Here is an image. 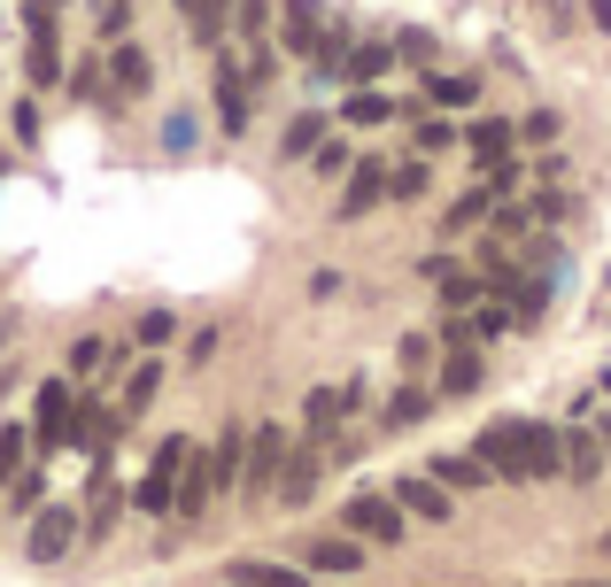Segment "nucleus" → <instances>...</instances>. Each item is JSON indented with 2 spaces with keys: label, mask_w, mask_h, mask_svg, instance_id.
<instances>
[{
  "label": "nucleus",
  "mask_w": 611,
  "mask_h": 587,
  "mask_svg": "<svg viewBox=\"0 0 611 587\" xmlns=\"http://www.w3.org/2000/svg\"><path fill=\"white\" fill-rule=\"evenodd\" d=\"M472 456L495 471V487H542L565 471V434L542 418H495V426H480Z\"/></svg>",
  "instance_id": "1"
},
{
  "label": "nucleus",
  "mask_w": 611,
  "mask_h": 587,
  "mask_svg": "<svg viewBox=\"0 0 611 587\" xmlns=\"http://www.w3.org/2000/svg\"><path fill=\"white\" fill-rule=\"evenodd\" d=\"M341 534H356L364 549H403L411 541V518L395 495H348L341 503Z\"/></svg>",
  "instance_id": "2"
},
{
  "label": "nucleus",
  "mask_w": 611,
  "mask_h": 587,
  "mask_svg": "<svg viewBox=\"0 0 611 587\" xmlns=\"http://www.w3.org/2000/svg\"><path fill=\"white\" fill-rule=\"evenodd\" d=\"M287 426H256V440H248V464H240V495L248 503H272L279 495V471H287Z\"/></svg>",
  "instance_id": "3"
},
{
  "label": "nucleus",
  "mask_w": 611,
  "mask_h": 587,
  "mask_svg": "<svg viewBox=\"0 0 611 587\" xmlns=\"http://www.w3.org/2000/svg\"><path fill=\"white\" fill-rule=\"evenodd\" d=\"M186 456H194V440H162V448H155L148 479L132 487V510H148V518L178 510V471H186Z\"/></svg>",
  "instance_id": "4"
},
{
  "label": "nucleus",
  "mask_w": 611,
  "mask_h": 587,
  "mask_svg": "<svg viewBox=\"0 0 611 587\" xmlns=\"http://www.w3.org/2000/svg\"><path fill=\"white\" fill-rule=\"evenodd\" d=\"M78 534H86V526H78V510H70V503H55V510H31V534H23V549H31L39 565H62V557L78 549Z\"/></svg>",
  "instance_id": "5"
},
{
  "label": "nucleus",
  "mask_w": 611,
  "mask_h": 587,
  "mask_svg": "<svg viewBox=\"0 0 611 587\" xmlns=\"http://www.w3.org/2000/svg\"><path fill=\"white\" fill-rule=\"evenodd\" d=\"M387 186H395V170H387V162H356V170H348V186H341V201H333V217H341V225L372 217V209L387 201Z\"/></svg>",
  "instance_id": "6"
},
{
  "label": "nucleus",
  "mask_w": 611,
  "mask_h": 587,
  "mask_svg": "<svg viewBox=\"0 0 611 587\" xmlns=\"http://www.w3.org/2000/svg\"><path fill=\"white\" fill-rule=\"evenodd\" d=\"M395 503H403V518H434V526H450V510H457V495L434 479V471H403L395 487H387Z\"/></svg>",
  "instance_id": "7"
},
{
  "label": "nucleus",
  "mask_w": 611,
  "mask_h": 587,
  "mask_svg": "<svg viewBox=\"0 0 611 587\" xmlns=\"http://www.w3.org/2000/svg\"><path fill=\"white\" fill-rule=\"evenodd\" d=\"M217 125H225L233 140L256 125V101H248V70H240L233 54H217Z\"/></svg>",
  "instance_id": "8"
},
{
  "label": "nucleus",
  "mask_w": 611,
  "mask_h": 587,
  "mask_svg": "<svg viewBox=\"0 0 611 587\" xmlns=\"http://www.w3.org/2000/svg\"><path fill=\"white\" fill-rule=\"evenodd\" d=\"M317 487H325V448H295L287 456V471H279V510H309L317 503Z\"/></svg>",
  "instance_id": "9"
},
{
  "label": "nucleus",
  "mask_w": 611,
  "mask_h": 587,
  "mask_svg": "<svg viewBox=\"0 0 611 587\" xmlns=\"http://www.w3.org/2000/svg\"><path fill=\"white\" fill-rule=\"evenodd\" d=\"M295 565L303 573H364V541L356 534H309L295 549Z\"/></svg>",
  "instance_id": "10"
},
{
  "label": "nucleus",
  "mask_w": 611,
  "mask_h": 587,
  "mask_svg": "<svg viewBox=\"0 0 611 587\" xmlns=\"http://www.w3.org/2000/svg\"><path fill=\"white\" fill-rule=\"evenodd\" d=\"M78 418H86V410L70 402V387H62V379H47V387H39V448L78 440Z\"/></svg>",
  "instance_id": "11"
},
{
  "label": "nucleus",
  "mask_w": 611,
  "mask_h": 587,
  "mask_svg": "<svg viewBox=\"0 0 611 587\" xmlns=\"http://www.w3.org/2000/svg\"><path fill=\"white\" fill-rule=\"evenodd\" d=\"M240 464H248V426L233 418L209 448V495H240Z\"/></svg>",
  "instance_id": "12"
},
{
  "label": "nucleus",
  "mask_w": 611,
  "mask_h": 587,
  "mask_svg": "<svg viewBox=\"0 0 611 587\" xmlns=\"http://www.w3.org/2000/svg\"><path fill=\"white\" fill-rule=\"evenodd\" d=\"M348 402H356V387H309V402H303V426H309V440H317V448H325V440L341 434Z\"/></svg>",
  "instance_id": "13"
},
{
  "label": "nucleus",
  "mask_w": 611,
  "mask_h": 587,
  "mask_svg": "<svg viewBox=\"0 0 611 587\" xmlns=\"http://www.w3.org/2000/svg\"><path fill=\"white\" fill-rule=\"evenodd\" d=\"M434 410H442V395H434V387H403V395H387V410H380V434H418Z\"/></svg>",
  "instance_id": "14"
},
{
  "label": "nucleus",
  "mask_w": 611,
  "mask_h": 587,
  "mask_svg": "<svg viewBox=\"0 0 611 587\" xmlns=\"http://www.w3.org/2000/svg\"><path fill=\"white\" fill-rule=\"evenodd\" d=\"M317 39H333L325 31V8L317 0H287V54L295 62H317Z\"/></svg>",
  "instance_id": "15"
},
{
  "label": "nucleus",
  "mask_w": 611,
  "mask_h": 587,
  "mask_svg": "<svg viewBox=\"0 0 611 587\" xmlns=\"http://www.w3.org/2000/svg\"><path fill=\"white\" fill-rule=\"evenodd\" d=\"M565 479L573 487H597L604 479V440L589 434V426H565Z\"/></svg>",
  "instance_id": "16"
},
{
  "label": "nucleus",
  "mask_w": 611,
  "mask_h": 587,
  "mask_svg": "<svg viewBox=\"0 0 611 587\" xmlns=\"http://www.w3.org/2000/svg\"><path fill=\"white\" fill-rule=\"evenodd\" d=\"M487 387V364H480V348H450V364H442V402H464V395H480Z\"/></svg>",
  "instance_id": "17"
},
{
  "label": "nucleus",
  "mask_w": 611,
  "mask_h": 587,
  "mask_svg": "<svg viewBox=\"0 0 611 587\" xmlns=\"http://www.w3.org/2000/svg\"><path fill=\"white\" fill-rule=\"evenodd\" d=\"M225 580L233 587H309V573L303 565H279V557H240Z\"/></svg>",
  "instance_id": "18"
},
{
  "label": "nucleus",
  "mask_w": 611,
  "mask_h": 587,
  "mask_svg": "<svg viewBox=\"0 0 611 587\" xmlns=\"http://www.w3.org/2000/svg\"><path fill=\"white\" fill-rule=\"evenodd\" d=\"M495 209H503V201H495L487 186H472V193H457V201H450V217H442V240H464V232H472V225H487Z\"/></svg>",
  "instance_id": "19"
},
{
  "label": "nucleus",
  "mask_w": 611,
  "mask_h": 587,
  "mask_svg": "<svg viewBox=\"0 0 611 587\" xmlns=\"http://www.w3.org/2000/svg\"><path fill=\"white\" fill-rule=\"evenodd\" d=\"M62 78V62H55V16H47V0L31 8V86H55Z\"/></svg>",
  "instance_id": "20"
},
{
  "label": "nucleus",
  "mask_w": 611,
  "mask_h": 587,
  "mask_svg": "<svg viewBox=\"0 0 611 587\" xmlns=\"http://www.w3.org/2000/svg\"><path fill=\"white\" fill-rule=\"evenodd\" d=\"M464 140H472V155H480V162H503V155H511V140H519V125H511V117H472V125H464Z\"/></svg>",
  "instance_id": "21"
},
{
  "label": "nucleus",
  "mask_w": 611,
  "mask_h": 587,
  "mask_svg": "<svg viewBox=\"0 0 611 587\" xmlns=\"http://www.w3.org/2000/svg\"><path fill=\"white\" fill-rule=\"evenodd\" d=\"M325 125H333V117H317V109H303V117H295L287 132H279V162H309V155L325 147Z\"/></svg>",
  "instance_id": "22"
},
{
  "label": "nucleus",
  "mask_w": 611,
  "mask_h": 587,
  "mask_svg": "<svg viewBox=\"0 0 611 587\" xmlns=\"http://www.w3.org/2000/svg\"><path fill=\"white\" fill-rule=\"evenodd\" d=\"M387 62H395V54H387V39H356V47L341 54V78H348V86H372Z\"/></svg>",
  "instance_id": "23"
},
{
  "label": "nucleus",
  "mask_w": 611,
  "mask_h": 587,
  "mask_svg": "<svg viewBox=\"0 0 611 587\" xmlns=\"http://www.w3.org/2000/svg\"><path fill=\"white\" fill-rule=\"evenodd\" d=\"M341 125H356V132H372V125H395V101H387V93H372V86H356V93L341 101Z\"/></svg>",
  "instance_id": "24"
},
{
  "label": "nucleus",
  "mask_w": 611,
  "mask_h": 587,
  "mask_svg": "<svg viewBox=\"0 0 611 587\" xmlns=\"http://www.w3.org/2000/svg\"><path fill=\"white\" fill-rule=\"evenodd\" d=\"M434 479H442V487H457V495H480V487H495V471H487L480 456H442V464H434Z\"/></svg>",
  "instance_id": "25"
},
{
  "label": "nucleus",
  "mask_w": 611,
  "mask_h": 587,
  "mask_svg": "<svg viewBox=\"0 0 611 587\" xmlns=\"http://www.w3.org/2000/svg\"><path fill=\"white\" fill-rule=\"evenodd\" d=\"M155 395H162V364H155V356H132V379H125V418H140Z\"/></svg>",
  "instance_id": "26"
},
{
  "label": "nucleus",
  "mask_w": 611,
  "mask_h": 587,
  "mask_svg": "<svg viewBox=\"0 0 611 587\" xmlns=\"http://www.w3.org/2000/svg\"><path fill=\"white\" fill-rule=\"evenodd\" d=\"M434 193V162L426 155H411L403 170H395V186H387V201H426Z\"/></svg>",
  "instance_id": "27"
},
{
  "label": "nucleus",
  "mask_w": 611,
  "mask_h": 587,
  "mask_svg": "<svg viewBox=\"0 0 611 587\" xmlns=\"http://www.w3.org/2000/svg\"><path fill=\"white\" fill-rule=\"evenodd\" d=\"M426 93H434L442 109H472V101H480V78H464V70L442 78V70H434V78H426Z\"/></svg>",
  "instance_id": "28"
},
{
  "label": "nucleus",
  "mask_w": 611,
  "mask_h": 587,
  "mask_svg": "<svg viewBox=\"0 0 611 587\" xmlns=\"http://www.w3.org/2000/svg\"><path fill=\"white\" fill-rule=\"evenodd\" d=\"M480 186H487L495 201H511V193L526 186V162H519V155H503V162H480Z\"/></svg>",
  "instance_id": "29"
},
{
  "label": "nucleus",
  "mask_w": 611,
  "mask_h": 587,
  "mask_svg": "<svg viewBox=\"0 0 611 587\" xmlns=\"http://www.w3.org/2000/svg\"><path fill=\"white\" fill-rule=\"evenodd\" d=\"M178 8H186V23H194V39H209V47L225 39V0H178Z\"/></svg>",
  "instance_id": "30"
},
{
  "label": "nucleus",
  "mask_w": 611,
  "mask_h": 587,
  "mask_svg": "<svg viewBox=\"0 0 611 587\" xmlns=\"http://www.w3.org/2000/svg\"><path fill=\"white\" fill-rule=\"evenodd\" d=\"M457 140H464V125H450V117H426V125H418V155H426V162L450 155Z\"/></svg>",
  "instance_id": "31"
},
{
  "label": "nucleus",
  "mask_w": 611,
  "mask_h": 587,
  "mask_svg": "<svg viewBox=\"0 0 611 587\" xmlns=\"http://www.w3.org/2000/svg\"><path fill=\"white\" fill-rule=\"evenodd\" d=\"M101 364H109V340H101V332H86V340L70 348V379H93Z\"/></svg>",
  "instance_id": "32"
},
{
  "label": "nucleus",
  "mask_w": 611,
  "mask_h": 587,
  "mask_svg": "<svg viewBox=\"0 0 611 587\" xmlns=\"http://www.w3.org/2000/svg\"><path fill=\"white\" fill-rule=\"evenodd\" d=\"M117 86L125 93H148V54L140 47H117Z\"/></svg>",
  "instance_id": "33"
},
{
  "label": "nucleus",
  "mask_w": 611,
  "mask_h": 587,
  "mask_svg": "<svg viewBox=\"0 0 611 587\" xmlns=\"http://www.w3.org/2000/svg\"><path fill=\"white\" fill-rule=\"evenodd\" d=\"M558 132H565V125H558L550 109H526V125H519V140L526 147H558Z\"/></svg>",
  "instance_id": "34"
},
{
  "label": "nucleus",
  "mask_w": 611,
  "mask_h": 587,
  "mask_svg": "<svg viewBox=\"0 0 611 587\" xmlns=\"http://www.w3.org/2000/svg\"><path fill=\"white\" fill-rule=\"evenodd\" d=\"M240 70H248V86H256V93H264V86H272V78H279V54H272V47H264V39H256V47H248V62H240Z\"/></svg>",
  "instance_id": "35"
},
{
  "label": "nucleus",
  "mask_w": 611,
  "mask_h": 587,
  "mask_svg": "<svg viewBox=\"0 0 611 587\" xmlns=\"http://www.w3.org/2000/svg\"><path fill=\"white\" fill-rule=\"evenodd\" d=\"M395 356H403V371H411V379H418V371H434V340H426V332H403V348H395Z\"/></svg>",
  "instance_id": "36"
},
{
  "label": "nucleus",
  "mask_w": 611,
  "mask_h": 587,
  "mask_svg": "<svg viewBox=\"0 0 611 587\" xmlns=\"http://www.w3.org/2000/svg\"><path fill=\"white\" fill-rule=\"evenodd\" d=\"M341 170H356V162H348V147H341V140H325L317 155H309V178H341Z\"/></svg>",
  "instance_id": "37"
},
{
  "label": "nucleus",
  "mask_w": 611,
  "mask_h": 587,
  "mask_svg": "<svg viewBox=\"0 0 611 587\" xmlns=\"http://www.w3.org/2000/svg\"><path fill=\"white\" fill-rule=\"evenodd\" d=\"M170 325H178L170 309H140V325H132V332H140V348H155V340H170Z\"/></svg>",
  "instance_id": "38"
},
{
  "label": "nucleus",
  "mask_w": 611,
  "mask_h": 587,
  "mask_svg": "<svg viewBox=\"0 0 611 587\" xmlns=\"http://www.w3.org/2000/svg\"><path fill=\"white\" fill-rule=\"evenodd\" d=\"M31 440H39V434H23V426H0V471H8V464H23V456H31Z\"/></svg>",
  "instance_id": "39"
},
{
  "label": "nucleus",
  "mask_w": 611,
  "mask_h": 587,
  "mask_svg": "<svg viewBox=\"0 0 611 587\" xmlns=\"http://www.w3.org/2000/svg\"><path fill=\"white\" fill-rule=\"evenodd\" d=\"M201 140V125H194V109H170V125H162V147H186Z\"/></svg>",
  "instance_id": "40"
},
{
  "label": "nucleus",
  "mask_w": 611,
  "mask_h": 587,
  "mask_svg": "<svg viewBox=\"0 0 611 587\" xmlns=\"http://www.w3.org/2000/svg\"><path fill=\"white\" fill-rule=\"evenodd\" d=\"M39 487H47L39 471H16V487H8V503H16V510H39Z\"/></svg>",
  "instance_id": "41"
},
{
  "label": "nucleus",
  "mask_w": 611,
  "mask_h": 587,
  "mask_svg": "<svg viewBox=\"0 0 611 587\" xmlns=\"http://www.w3.org/2000/svg\"><path fill=\"white\" fill-rule=\"evenodd\" d=\"M264 23H272V0H240V31H248V47L264 39Z\"/></svg>",
  "instance_id": "42"
},
{
  "label": "nucleus",
  "mask_w": 611,
  "mask_h": 587,
  "mask_svg": "<svg viewBox=\"0 0 611 587\" xmlns=\"http://www.w3.org/2000/svg\"><path fill=\"white\" fill-rule=\"evenodd\" d=\"M589 16H597V23H604V31H611V0H589Z\"/></svg>",
  "instance_id": "43"
},
{
  "label": "nucleus",
  "mask_w": 611,
  "mask_h": 587,
  "mask_svg": "<svg viewBox=\"0 0 611 587\" xmlns=\"http://www.w3.org/2000/svg\"><path fill=\"white\" fill-rule=\"evenodd\" d=\"M597 440H604V456H611V410H604V426H597Z\"/></svg>",
  "instance_id": "44"
},
{
  "label": "nucleus",
  "mask_w": 611,
  "mask_h": 587,
  "mask_svg": "<svg viewBox=\"0 0 611 587\" xmlns=\"http://www.w3.org/2000/svg\"><path fill=\"white\" fill-rule=\"evenodd\" d=\"M597 549H604V557H611V526H604V541H597Z\"/></svg>",
  "instance_id": "45"
},
{
  "label": "nucleus",
  "mask_w": 611,
  "mask_h": 587,
  "mask_svg": "<svg viewBox=\"0 0 611 587\" xmlns=\"http://www.w3.org/2000/svg\"><path fill=\"white\" fill-rule=\"evenodd\" d=\"M573 587H611V580H573Z\"/></svg>",
  "instance_id": "46"
}]
</instances>
